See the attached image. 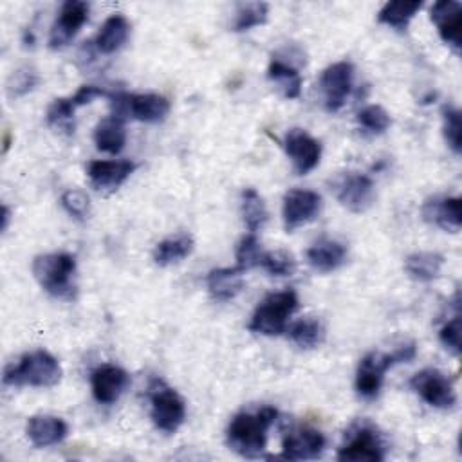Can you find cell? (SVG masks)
I'll return each instance as SVG.
<instances>
[{"label":"cell","mask_w":462,"mask_h":462,"mask_svg":"<svg viewBox=\"0 0 462 462\" xmlns=\"http://www.w3.org/2000/svg\"><path fill=\"white\" fill-rule=\"evenodd\" d=\"M130 22L125 14L114 13L110 14L99 27L96 38H94V49L101 54H114L117 52L130 36Z\"/></svg>","instance_id":"cell-22"},{"label":"cell","mask_w":462,"mask_h":462,"mask_svg":"<svg viewBox=\"0 0 462 462\" xmlns=\"http://www.w3.org/2000/svg\"><path fill=\"white\" fill-rule=\"evenodd\" d=\"M262 247L260 242L256 238L254 233H249L245 236L240 238L236 251H235V258H236V267L242 269L244 273L247 269H253L256 265H260V258H262Z\"/></svg>","instance_id":"cell-36"},{"label":"cell","mask_w":462,"mask_h":462,"mask_svg":"<svg viewBox=\"0 0 462 462\" xmlns=\"http://www.w3.org/2000/svg\"><path fill=\"white\" fill-rule=\"evenodd\" d=\"M439 339L442 346L449 350L453 356L460 354V314L458 312L440 327Z\"/></svg>","instance_id":"cell-39"},{"label":"cell","mask_w":462,"mask_h":462,"mask_svg":"<svg viewBox=\"0 0 462 462\" xmlns=\"http://www.w3.org/2000/svg\"><path fill=\"white\" fill-rule=\"evenodd\" d=\"M94 143H96V148L105 153H110V155L119 153L126 144L125 119L114 114H110L108 117H103L94 128Z\"/></svg>","instance_id":"cell-25"},{"label":"cell","mask_w":462,"mask_h":462,"mask_svg":"<svg viewBox=\"0 0 462 462\" xmlns=\"http://www.w3.org/2000/svg\"><path fill=\"white\" fill-rule=\"evenodd\" d=\"M417 356L415 343H404L392 352H368L357 365L356 392L359 397L372 401L379 395L384 374L401 363H410Z\"/></svg>","instance_id":"cell-2"},{"label":"cell","mask_w":462,"mask_h":462,"mask_svg":"<svg viewBox=\"0 0 462 462\" xmlns=\"http://www.w3.org/2000/svg\"><path fill=\"white\" fill-rule=\"evenodd\" d=\"M61 208L76 220H87L90 215V200L81 189H67L60 197Z\"/></svg>","instance_id":"cell-38"},{"label":"cell","mask_w":462,"mask_h":462,"mask_svg":"<svg viewBox=\"0 0 462 462\" xmlns=\"http://www.w3.org/2000/svg\"><path fill=\"white\" fill-rule=\"evenodd\" d=\"M148 399L153 426L162 433H175L186 419L184 399L162 379H153L150 383Z\"/></svg>","instance_id":"cell-6"},{"label":"cell","mask_w":462,"mask_h":462,"mask_svg":"<svg viewBox=\"0 0 462 462\" xmlns=\"http://www.w3.org/2000/svg\"><path fill=\"white\" fill-rule=\"evenodd\" d=\"M384 451L386 448L377 430L368 422H361L346 433V440L337 449V460L381 462L384 460Z\"/></svg>","instance_id":"cell-9"},{"label":"cell","mask_w":462,"mask_h":462,"mask_svg":"<svg viewBox=\"0 0 462 462\" xmlns=\"http://www.w3.org/2000/svg\"><path fill=\"white\" fill-rule=\"evenodd\" d=\"M321 211V197L312 189L294 188L289 189L283 197L282 204V217L283 226L291 233L300 226L312 222Z\"/></svg>","instance_id":"cell-14"},{"label":"cell","mask_w":462,"mask_h":462,"mask_svg":"<svg viewBox=\"0 0 462 462\" xmlns=\"http://www.w3.org/2000/svg\"><path fill=\"white\" fill-rule=\"evenodd\" d=\"M462 200L460 197H430L420 206L422 220L440 227L442 231L458 233L460 222H462V211H460Z\"/></svg>","instance_id":"cell-19"},{"label":"cell","mask_w":462,"mask_h":462,"mask_svg":"<svg viewBox=\"0 0 462 462\" xmlns=\"http://www.w3.org/2000/svg\"><path fill=\"white\" fill-rule=\"evenodd\" d=\"M76 258L69 253H45L32 260V274L40 287L56 300H74Z\"/></svg>","instance_id":"cell-4"},{"label":"cell","mask_w":462,"mask_h":462,"mask_svg":"<svg viewBox=\"0 0 462 462\" xmlns=\"http://www.w3.org/2000/svg\"><path fill=\"white\" fill-rule=\"evenodd\" d=\"M410 388L430 406L449 410L457 404L453 381L437 368H424L410 379Z\"/></svg>","instance_id":"cell-10"},{"label":"cell","mask_w":462,"mask_h":462,"mask_svg":"<svg viewBox=\"0 0 462 462\" xmlns=\"http://www.w3.org/2000/svg\"><path fill=\"white\" fill-rule=\"evenodd\" d=\"M193 247H195V242H193L191 235H188V233L168 236L153 247V262L161 267L177 263V262L184 260L186 256H189Z\"/></svg>","instance_id":"cell-27"},{"label":"cell","mask_w":462,"mask_h":462,"mask_svg":"<svg viewBox=\"0 0 462 462\" xmlns=\"http://www.w3.org/2000/svg\"><path fill=\"white\" fill-rule=\"evenodd\" d=\"M76 103L72 101V97H58L54 99L45 114V121L49 126L56 128V130H63L67 134L74 132V112H76Z\"/></svg>","instance_id":"cell-32"},{"label":"cell","mask_w":462,"mask_h":462,"mask_svg":"<svg viewBox=\"0 0 462 462\" xmlns=\"http://www.w3.org/2000/svg\"><path fill=\"white\" fill-rule=\"evenodd\" d=\"M346 260V247L332 238H319L307 249V262L319 273H332Z\"/></svg>","instance_id":"cell-24"},{"label":"cell","mask_w":462,"mask_h":462,"mask_svg":"<svg viewBox=\"0 0 462 462\" xmlns=\"http://www.w3.org/2000/svg\"><path fill=\"white\" fill-rule=\"evenodd\" d=\"M242 218L249 233L260 231L269 218L265 202L254 188H245L242 191Z\"/></svg>","instance_id":"cell-30"},{"label":"cell","mask_w":462,"mask_h":462,"mask_svg":"<svg viewBox=\"0 0 462 462\" xmlns=\"http://www.w3.org/2000/svg\"><path fill=\"white\" fill-rule=\"evenodd\" d=\"M25 433L34 448H49L67 437L69 426L63 419L54 415H32L27 420Z\"/></svg>","instance_id":"cell-21"},{"label":"cell","mask_w":462,"mask_h":462,"mask_svg":"<svg viewBox=\"0 0 462 462\" xmlns=\"http://www.w3.org/2000/svg\"><path fill=\"white\" fill-rule=\"evenodd\" d=\"M442 135L446 144L455 155L462 152V123H460V110L453 105L442 106Z\"/></svg>","instance_id":"cell-34"},{"label":"cell","mask_w":462,"mask_h":462,"mask_svg":"<svg viewBox=\"0 0 462 462\" xmlns=\"http://www.w3.org/2000/svg\"><path fill=\"white\" fill-rule=\"evenodd\" d=\"M9 217H11V211L7 206H2V231L7 229V224H9Z\"/></svg>","instance_id":"cell-41"},{"label":"cell","mask_w":462,"mask_h":462,"mask_svg":"<svg viewBox=\"0 0 462 462\" xmlns=\"http://www.w3.org/2000/svg\"><path fill=\"white\" fill-rule=\"evenodd\" d=\"M289 339L298 345L300 348L310 350V348H318L327 336L325 325L321 323V319L318 318H301L298 321H294L289 328H287Z\"/></svg>","instance_id":"cell-28"},{"label":"cell","mask_w":462,"mask_h":462,"mask_svg":"<svg viewBox=\"0 0 462 462\" xmlns=\"http://www.w3.org/2000/svg\"><path fill=\"white\" fill-rule=\"evenodd\" d=\"M9 143H11V137H9V134H5V137H4V153L7 152V148H9Z\"/></svg>","instance_id":"cell-42"},{"label":"cell","mask_w":462,"mask_h":462,"mask_svg":"<svg viewBox=\"0 0 462 462\" xmlns=\"http://www.w3.org/2000/svg\"><path fill=\"white\" fill-rule=\"evenodd\" d=\"M298 294L291 289L271 292L254 309L247 328L262 336H280L287 330V321L298 310Z\"/></svg>","instance_id":"cell-5"},{"label":"cell","mask_w":462,"mask_h":462,"mask_svg":"<svg viewBox=\"0 0 462 462\" xmlns=\"http://www.w3.org/2000/svg\"><path fill=\"white\" fill-rule=\"evenodd\" d=\"M430 18L440 40L458 54L462 49V5L455 0L433 2Z\"/></svg>","instance_id":"cell-18"},{"label":"cell","mask_w":462,"mask_h":462,"mask_svg":"<svg viewBox=\"0 0 462 462\" xmlns=\"http://www.w3.org/2000/svg\"><path fill=\"white\" fill-rule=\"evenodd\" d=\"M357 125L363 134L381 135L390 128L392 117L381 105H366L357 112Z\"/></svg>","instance_id":"cell-33"},{"label":"cell","mask_w":462,"mask_h":462,"mask_svg":"<svg viewBox=\"0 0 462 462\" xmlns=\"http://www.w3.org/2000/svg\"><path fill=\"white\" fill-rule=\"evenodd\" d=\"M278 410L273 406H262L256 411L236 413L226 431L227 444L233 451L245 458H258L267 446V431L274 424Z\"/></svg>","instance_id":"cell-1"},{"label":"cell","mask_w":462,"mask_h":462,"mask_svg":"<svg viewBox=\"0 0 462 462\" xmlns=\"http://www.w3.org/2000/svg\"><path fill=\"white\" fill-rule=\"evenodd\" d=\"M206 287L215 301H231L244 289V271L238 267L211 269L206 276Z\"/></svg>","instance_id":"cell-23"},{"label":"cell","mask_w":462,"mask_h":462,"mask_svg":"<svg viewBox=\"0 0 462 462\" xmlns=\"http://www.w3.org/2000/svg\"><path fill=\"white\" fill-rule=\"evenodd\" d=\"M38 83V74L32 67H20L13 70V74L7 79V96L9 97H22L29 94Z\"/></svg>","instance_id":"cell-37"},{"label":"cell","mask_w":462,"mask_h":462,"mask_svg":"<svg viewBox=\"0 0 462 462\" xmlns=\"http://www.w3.org/2000/svg\"><path fill=\"white\" fill-rule=\"evenodd\" d=\"M260 267H263L273 276H291L296 269V260L291 253L283 249L263 251L260 258Z\"/></svg>","instance_id":"cell-35"},{"label":"cell","mask_w":462,"mask_h":462,"mask_svg":"<svg viewBox=\"0 0 462 462\" xmlns=\"http://www.w3.org/2000/svg\"><path fill=\"white\" fill-rule=\"evenodd\" d=\"M88 13H90V7L87 2L69 0V2L61 4L60 13L51 27L49 47L52 51L67 47L72 42V38L79 32V29L85 25V22L88 20Z\"/></svg>","instance_id":"cell-13"},{"label":"cell","mask_w":462,"mask_h":462,"mask_svg":"<svg viewBox=\"0 0 462 462\" xmlns=\"http://www.w3.org/2000/svg\"><path fill=\"white\" fill-rule=\"evenodd\" d=\"M135 168V162L128 159L90 161L87 164V177L96 189H117Z\"/></svg>","instance_id":"cell-20"},{"label":"cell","mask_w":462,"mask_h":462,"mask_svg":"<svg viewBox=\"0 0 462 462\" xmlns=\"http://www.w3.org/2000/svg\"><path fill=\"white\" fill-rule=\"evenodd\" d=\"M61 379L58 359L47 350H32L23 354L16 363L4 368L2 381L5 386H32L51 388Z\"/></svg>","instance_id":"cell-3"},{"label":"cell","mask_w":462,"mask_h":462,"mask_svg":"<svg viewBox=\"0 0 462 462\" xmlns=\"http://www.w3.org/2000/svg\"><path fill=\"white\" fill-rule=\"evenodd\" d=\"M294 60L305 63L301 51L296 47H292L291 51L283 49V52L273 54V60L267 67V78L278 83L282 94L287 99H296L301 94V76L298 72L300 65L294 63Z\"/></svg>","instance_id":"cell-12"},{"label":"cell","mask_w":462,"mask_h":462,"mask_svg":"<svg viewBox=\"0 0 462 462\" xmlns=\"http://www.w3.org/2000/svg\"><path fill=\"white\" fill-rule=\"evenodd\" d=\"M101 96H110V92H106L103 87H97V85H81L70 97L76 103V106H81Z\"/></svg>","instance_id":"cell-40"},{"label":"cell","mask_w":462,"mask_h":462,"mask_svg":"<svg viewBox=\"0 0 462 462\" xmlns=\"http://www.w3.org/2000/svg\"><path fill=\"white\" fill-rule=\"evenodd\" d=\"M336 200L352 213H365L375 199V184L370 175L359 171H341L328 182Z\"/></svg>","instance_id":"cell-8"},{"label":"cell","mask_w":462,"mask_h":462,"mask_svg":"<svg viewBox=\"0 0 462 462\" xmlns=\"http://www.w3.org/2000/svg\"><path fill=\"white\" fill-rule=\"evenodd\" d=\"M325 435L310 426H296L282 437V458L287 460H312L325 449Z\"/></svg>","instance_id":"cell-15"},{"label":"cell","mask_w":462,"mask_h":462,"mask_svg":"<svg viewBox=\"0 0 462 462\" xmlns=\"http://www.w3.org/2000/svg\"><path fill=\"white\" fill-rule=\"evenodd\" d=\"M112 114L126 119H137L143 123H161L170 114V101L161 94H110Z\"/></svg>","instance_id":"cell-7"},{"label":"cell","mask_w":462,"mask_h":462,"mask_svg":"<svg viewBox=\"0 0 462 462\" xmlns=\"http://www.w3.org/2000/svg\"><path fill=\"white\" fill-rule=\"evenodd\" d=\"M130 384V375L117 365H99L90 372L92 395L99 404L116 402Z\"/></svg>","instance_id":"cell-17"},{"label":"cell","mask_w":462,"mask_h":462,"mask_svg":"<svg viewBox=\"0 0 462 462\" xmlns=\"http://www.w3.org/2000/svg\"><path fill=\"white\" fill-rule=\"evenodd\" d=\"M269 18V5L265 2H245L236 7L233 31L244 32L253 27L263 25Z\"/></svg>","instance_id":"cell-31"},{"label":"cell","mask_w":462,"mask_h":462,"mask_svg":"<svg viewBox=\"0 0 462 462\" xmlns=\"http://www.w3.org/2000/svg\"><path fill=\"white\" fill-rule=\"evenodd\" d=\"M444 265V256L435 251H417L406 256L404 271L406 274L420 283H430L439 278Z\"/></svg>","instance_id":"cell-26"},{"label":"cell","mask_w":462,"mask_h":462,"mask_svg":"<svg viewBox=\"0 0 462 462\" xmlns=\"http://www.w3.org/2000/svg\"><path fill=\"white\" fill-rule=\"evenodd\" d=\"M354 83V65L350 61H336L323 69L319 76V92L327 112H337L345 105Z\"/></svg>","instance_id":"cell-11"},{"label":"cell","mask_w":462,"mask_h":462,"mask_svg":"<svg viewBox=\"0 0 462 462\" xmlns=\"http://www.w3.org/2000/svg\"><path fill=\"white\" fill-rule=\"evenodd\" d=\"M283 148L298 175H307L319 164L321 144L301 128H291L287 132L283 139Z\"/></svg>","instance_id":"cell-16"},{"label":"cell","mask_w":462,"mask_h":462,"mask_svg":"<svg viewBox=\"0 0 462 462\" xmlns=\"http://www.w3.org/2000/svg\"><path fill=\"white\" fill-rule=\"evenodd\" d=\"M422 9V2H406V0H397V2H386L379 13H377V22L383 25H388L397 31H404L411 18Z\"/></svg>","instance_id":"cell-29"}]
</instances>
